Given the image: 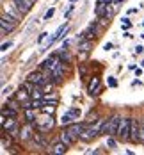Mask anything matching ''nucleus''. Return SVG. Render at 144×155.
Instances as JSON below:
<instances>
[{
    "label": "nucleus",
    "instance_id": "1",
    "mask_svg": "<svg viewBox=\"0 0 144 155\" xmlns=\"http://www.w3.org/2000/svg\"><path fill=\"white\" fill-rule=\"evenodd\" d=\"M105 120H107V118H98V120H94L93 123H87V125H85V130H84V134H82L80 141L89 143V141L96 139L98 136H101V128H103Z\"/></svg>",
    "mask_w": 144,
    "mask_h": 155
},
{
    "label": "nucleus",
    "instance_id": "2",
    "mask_svg": "<svg viewBox=\"0 0 144 155\" xmlns=\"http://www.w3.org/2000/svg\"><path fill=\"white\" fill-rule=\"evenodd\" d=\"M53 114H48V112H41V114H37V118L34 120V127H36V130H39V132H50L52 128H53Z\"/></svg>",
    "mask_w": 144,
    "mask_h": 155
},
{
    "label": "nucleus",
    "instance_id": "3",
    "mask_svg": "<svg viewBox=\"0 0 144 155\" xmlns=\"http://www.w3.org/2000/svg\"><path fill=\"white\" fill-rule=\"evenodd\" d=\"M121 114H112L110 118L105 120L103 128H101V136H116L117 134V127L121 123Z\"/></svg>",
    "mask_w": 144,
    "mask_h": 155
},
{
    "label": "nucleus",
    "instance_id": "4",
    "mask_svg": "<svg viewBox=\"0 0 144 155\" xmlns=\"http://www.w3.org/2000/svg\"><path fill=\"white\" fill-rule=\"evenodd\" d=\"M18 20H16L14 16L7 15L5 11H2V18H0V25H2V36H7L9 32H13L18 27Z\"/></svg>",
    "mask_w": 144,
    "mask_h": 155
},
{
    "label": "nucleus",
    "instance_id": "5",
    "mask_svg": "<svg viewBox=\"0 0 144 155\" xmlns=\"http://www.w3.org/2000/svg\"><path fill=\"white\" fill-rule=\"evenodd\" d=\"M130 125H132V118H121V123L117 127V134H116V137L121 143L130 141Z\"/></svg>",
    "mask_w": 144,
    "mask_h": 155
},
{
    "label": "nucleus",
    "instance_id": "6",
    "mask_svg": "<svg viewBox=\"0 0 144 155\" xmlns=\"http://www.w3.org/2000/svg\"><path fill=\"white\" fill-rule=\"evenodd\" d=\"M27 80H30L32 84H36V86H41V87H45L48 82H50V78L45 75V73H41L39 70H36V71H32L27 75Z\"/></svg>",
    "mask_w": 144,
    "mask_h": 155
},
{
    "label": "nucleus",
    "instance_id": "7",
    "mask_svg": "<svg viewBox=\"0 0 144 155\" xmlns=\"http://www.w3.org/2000/svg\"><path fill=\"white\" fill-rule=\"evenodd\" d=\"M64 77H66V61H62L53 71H52V82H53L55 86H59V84L64 82Z\"/></svg>",
    "mask_w": 144,
    "mask_h": 155
},
{
    "label": "nucleus",
    "instance_id": "8",
    "mask_svg": "<svg viewBox=\"0 0 144 155\" xmlns=\"http://www.w3.org/2000/svg\"><path fill=\"white\" fill-rule=\"evenodd\" d=\"M34 132H36V127H34V123L25 121V123L21 125V130H20V141H23V143L30 141L32 136H34Z\"/></svg>",
    "mask_w": 144,
    "mask_h": 155
},
{
    "label": "nucleus",
    "instance_id": "9",
    "mask_svg": "<svg viewBox=\"0 0 144 155\" xmlns=\"http://www.w3.org/2000/svg\"><path fill=\"white\" fill-rule=\"evenodd\" d=\"M87 93H89V96H98V94L101 93V80H100L98 75H94V77L89 80V84H87Z\"/></svg>",
    "mask_w": 144,
    "mask_h": 155
},
{
    "label": "nucleus",
    "instance_id": "10",
    "mask_svg": "<svg viewBox=\"0 0 144 155\" xmlns=\"http://www.w3.org/2000/svg\"><path fill=\"white\" fill-rule=\"evenodd\" d=\"M139 132H141V121L137 118H132V125H130V143L137 144L139 141Z\"/></svg>",
    "mask_w": 144,
    "mask_h": 155
},
{
    "label": "nucleus",
    "instance_id": "11",
    "mask_svg": "<svg viewBox=\"0 0 144 155\" xmlns=\"http://www.w3.org/2000/svg\"><path fill=\"white\" fill-rule=\"evenodd\" d=\"M85 125H87V123H75V121H73L71 125H68V127H66V130H68V132H69V134H71L77 141H78L80 137H82V134H84V130H85Z\"/></svg>",
    "mask_w": 144,
    "mask_h": 155
},
{
    "label": "nucleus",
    "instance_id": "12",
    "mask_svg": "<svg viewBox=\"0 0 144 155\" xmlns=\"http://www.w3.org/2000/svg\"><path fill=\"white\" fill-rule=\"evenodd\" d=\"M61 62H62V59H61L59 52H53V54H50V55H48L46 59L43 61V64L46 66L48 70H52V71H53V70H55V68H57V66H59Z\"/></svg>",
    "mask_w": 144,
    "mask_h": 155
},
{
    "label": "nucleus",
    "instance_id": "13",
    "mask_svg": "<svg viewBox=\"0 0 144 155\" xmlns=\"http://www.w3.org/2000/svg\"><path fill=\"white\" fill-rule=\"evenodd\" d=\"M2 11H5L7 15L14 16V18L18 20V21H21V18L25 16V15H23V13H21V11H20V9H18V7L14 5V2H13V0H11V4H4V7H2Z\"/></svg>",
    "mask_w": 144,
    "mask_h": 155
},
{
    "label": "nucleus",
    "instance_id": "14",
    "mask_svg": "<svg viewBox=\"0 0 144 155\" xmlns=\"http://www.w3.org/2000/svg\"><path fill=\"white\" fill-rule=\"evenodd\" d=\"M30 143H34L37 148H48V139L45 137V132H39V130H36L34 132V136H32V139H30Z\"/></svg>",
    "mask_w": 144,
    "mask_h": 155
},
{
    "label": "nucleus",
    "instance_id": "15",
    "mask_svg": "<svg viewBox=\"0 0 144 155\" xmlns=\"http://www.w3.org/2000/svg\"><path fill=\"white\" fill-rule=\"evenodd\" d=\"M68 21L66 23H62L57 31H55V34H53V38H50V41H48V45H46V48H52V45H55L59 39H62V36H64V32H68Z\"/></svg>",
    "mask_w": 144,
    "mask_h": 155
},
{
    "label": "nucleus",
    "instance_id": "16",
    "mask_svg": "<svg viewBox=\"0 0 144 155\" xmlns=\"http://www.w3.org/2000/svg\"><path fill=\"white\" fill-rule=\"evenodd\" d=\"M14 2V5L23 13V15H27L29 11L32 9V4H34V0H13Z\"/></svg>",
    "mask_w": 144,
    "mask_h": 155
},
{
    "label": "nucleus",
    "instance_id": "17",
    "mask_svg": "<svg viewBox=\"0 0 144 155\" xmlns=\"http://www.w3.org/2000/svg\"><path fill=\"white\" fill-rule=\"evenodd\" d=\"M98 25H100V18H98V20H93V21L89 23V27L84 31L87 39H93V38L96 36V32H98Z\"/></svg>",
    "mask_w": 144,
    "mask_h": 155
},
{
    "label": "nucleus",
    "instance_id": "18",
    "mask_svg": "<svg viewBox=\"0 0 144 155\" xmlns=\"http://www.w3.org/2000/svg\"><path fill=\"white\" fill-rule=\"evenodd\" d=\"M68 144H64L62 141H59V143H55V144H52V148L48 150L50 153H53V155H62V153H66L68 152Z\"/></svg>",
    "mask_w": 144,
    "mask_h": 155
},
{
    "label": "nucleus",
    "instance_id": "19",
    "mask_svg": "<svg viewBox=\"0 0 144 155\" xmlns=\"http://www.w3.org/2000/svg\"><path fill=\"white\" fill-rule=\"evenodd\" d=\"M14 96L18 98V100H20V102H21V104H23V102L30 100V91H29V89H27V87H25V86L21 84V86H20V89L16 91V94H14Z\"/></svg>",
    "mask_w": 144,
    "mask_h": 155
},
{
    "label": "nucleus",
    "instance_id": "20",
    "mask_svg": "<svg viewBox=\"0 0 144 155\" xmlns=\"http://www.w3.org/2000/svg\"><path fill=\"white\" fill-rule=\"evenodd\" d=\"M59 141H62L64 144H68V146H73V144L77 143V139H75V137H73V136L66 130V128H64L62 132L59 134Z\"/></svg>",
    "mask_w": 144,
    "mask_h": 155
},
{
    "label": "nucleus",
    "instance_id": "21",
    "mask_svg": "<svg viewBox=\"0 0 144 155\" xmlns=\"http://www.w3.org/2000/svg\"><path fill=\"white\" fill-rule=\"evenodd\" d=\"M36 110H37V109H34V107L23 109V120L29 121V123H34V120L37 118V112H36Z\"/></svg>",
    "mask_w": 144,
    "mask_h": 155
},
{
    "label": "nucleus",
    "instance_id": "22",
    "mask_svg": "<svg viewBox=\"0 0 144 155\" xmlns=\"http://www.w3.org/2000/svg\"><path fill=\"white\" fill-rule=\"evenodd\" d=\"M2 116H5V118H18L20 110H16L13 107H7V105H2Z\"/></svg>",
    "mask_w": 144,
    "mask_h": 155
},
{
    "label": "nucleus",
    "instance_id": "23",
    "mask_svg": "<svg viewBox=\"0 0 144 155\" xmlns=\"http://www.w3.org/2000/svg\"><path fill=\"white\" fill-rule=\"evenodd\" d=\"M43 100H45V104H59V94L50 91V93H45Z\"/></svg>",
    "mask_w": 144,
    "mask_h": 155
},
{
    "label": "nucleus",
    "instance_id": "24",
    "mask_svg": "<svg viewBox=\"0 0 144 155\" xmlns=\"http://www.w3.org/2000/svg\"><path fill=\"white\" fill-rule=\"evenodd\" d=\"M117 137L116 136H107V141H105V146L109 148V150H114V148H117Z\"/></svg>",
    "mask_w": 144,
    "mask_h": 155
},
{
    "label": "nucleus",
    "instance_id": "25",
    "mask_svg": "<svg viewBox=\"0 0 144 155\" xmlns=\"http://www.w3.org/2000/svg\"><path fill=\"white\" fill-rule=\"evenodd\" d=\"M43 96H45V91H43L41 86H36V87L30 91V98L32 100H36V98H43Z\"/></svg>",
    "mask_w": 144,
    "mask_h": 155
},
{
    "label": "nucleus",
    "instance_id": "26",
    "mask_svg": "<svg viewBox=\"0 0 144 155\" xmlns=\"http://www.w3.org/2000/svg\"><path fill=\"white\" fill-rule=\"evenodd\" d=\"M73 120H75V118H73L69 112H66V114H62V116H61V125H62V127H68V125L73 123Z\"/></svg>",
    "mask_w": 144,
    "mask_h": 155
},
{
    "label": "nucleus",
    "instance_id": "27",
    "mask_svg": "<svg viewBox=\"0 0 144 155\" xmlns=\"http://www.w3.org/2000/svg\"><path fill=\"white\" fill-rule=\"evenodd\" d=\"M91 43H93V39H84V41H80L78 45H80V50L82 52H87V50H91Z\"/></svg>",
    "mask_w": 144,
    "mask_h": 155
},
{
    "label": "nucleus",
    "instance_id": "28",
    "mask_svg": "<svg viewBox=\"0 0 144 155\" xmlns=\"http://www.w3.org/2000/svg\"><path fill=\"white\" fill-rule=\"evenodd\" d=\"M68 112H69V114H71L73 118H80V114H82V112H80V109H78V107H71V109H69V110H68Z\"/></svg>",
    "mask_w": 144,
    "mask_h": 155
},
{
    "label": "nucleus",
    "instance_id": "29",
    "mask_svg": "<svg viewBox=\"0 0 144 155\" xmlns=\"http://www.w3.org/2000/svg\"><path fill=\"white\" fill-rule=\"evenodd\" d=\"M107 86L109 87H117V80L114 77H107Z\"/></svg>",
    "mask_w": 144,
    "mask_h": 155
},
{
    "label": "nucleus",
    "instance_id": "30",
    "mask_svg": "<svg viewBox=\"0 0 144 155\" xmlns=\"http://www.w3.org/2000/svg\"><path fill=\"white\" fill-rule=\"evenodd\" d=\"M139 141L144 144V118L141 120V132H139Z\"/></svg>",
    "mask_w": 144,
    "mask_h": 155
},
{
    "label": "nucleus",
    "instance_id": "31",
    "mask_svg": "<svg viewBox=\"0 0 144 155\" xmlns=\"http://www.w3.org/2000/svg\"><path fill=\"white\" fill-rule=\"evenodd\" d=\"M53 15H55V7H50L46 11V15H45V18L43 20H50V18H53Z\"/></svg>",
    "mask_w": 144,
    "mask_h": 155
},
{
    "label": "nucleus",
    "instance_id": "32",
    "mask_svg": "<svg viewBox=\"0 0 144 155\" xmlns=\"http://www.w3.org/2000/svg\"><path fill=\"white\" fill-rule=\"evenodd\" d=\"M46 38H48V32H41V34L37 36V43H43Z\"/></svg>",
    "mask_w": 144,
    "mask_h": 155
},
{
    "label": "nucleus",
    "instance_id": "33",
    "mask_svg": "<svg viewBox=\"0 0 144 155\" xmlns=\"http://www.w3.org/2000/svg\"><path fill=\"white\" fill-rule=\"evenodd\" d=\"M11 47H13V41H9V43L5 41V43L2 45V52H7V50H9V48H11Z\"/></svg>",
    "mask_w": 144,
    "mask_h": 155
},
{
    "label": "nucleus",
    "instance_id": "34",
    "mask_svg": "<svg viewBox=\"0 0 144 155\" xmlns=\"http://www.w3.org/2000/svg\"><path fill=\"white\" fill-rule=\"evenodd\" d=\"M78 71H80V78H82V80H85V68L78 64Z\"/></svg>",
    "mask_w": 144,
    "mask_h": 155
},
{
    "label": "nucleus",
    "instance_id": "35",
    "mask_svg": "<svg viewBox=\"0 0 144 155\" xmlns=\"http://www.w3.org/2000/svg\"><path fill=\"white\" fill-rule=\"evenodd\" d=\"M68 47H69V39H64L62 45H61V50H68Z\"/></svg>",
    "mask_w": 144,
    "mask_h": 155
},
{
    "label": "nucleus",
    "instance_id": "36",
    "mask_svg": "<svg viewBox=\"0 0 144 155\" xmlns=\"http://www.w3.org/2000/svg\"><path fill=\"white\" fill-rule=\"evenodd\" d=\"M133 71H135V77H142V75H144V71L141 70V68H135Z\"/></svg>",
    "mask_w": 144,
    "mask_h": 155
},
{
    "label": "nucleus",
    "instance_id": "37",
    "mask_svg": "<svg viewBox=\"0 0 144 155\" xmlns=\"http://www.w3.org/2000/svg\"><path fill=\"white\" fill-rule=\"evenodd\" d=\"M142 52H144L142 45H137V47H135V54H142Z\"/></svg>",
    "mask_w": 144,
    "mask_h": 155
},
{
    "label": "nucleus",
    "instance_id": "38",
    "mask_svg": "<svg viewBox=\"0 0 144 155\" xmlns=\"http://www.w3.org/2000/svg\"><path fill=\"white\" fill-rule=\"evenodd\" d=\"M112 48H114V45H112V43H105L103 50H107V52H109V50H112Z\"/></svg>",
    "mask_w": 144,
    "mask_h": 155
},
{
    "label": "nucleus",
    "instance_id": "39",
    "mask_svg": "<svg viewBox=\"0 0 144 155\" xmlns=\"http://www.w3.org/2000/svg\"><path fill=\"white\" fill-rule=\"evenodd\" d=\"M141 84H142V82H141V80H137V78L132 82V86H133V87H135V86H141Z\"/></svg>",
    "mask_w": 144,
    "mask_h": 155
},
{
    "label": "nucleus",
    "instance_id": "40",
    "mask_svg": "<svg viewBox=\"0 0 144 155\" xmlns=\"http://www.w3.org/2000/svg\"><path fill=\"white\" fill-rule=\"evenodd\" d=\"M121 2H125V0H114V4L117 5V4H121Z\"/></svg>",
    "mask_w": 144,
    "mask_h": 155
},
{
    "label": "nucleus",
    "instance_id": "41",
    "mask_svg": "<svg viewBox=\"0 0 144 155\" xmlns=\"http://www.w3.org/2000/svg\"><path fill=\"white\" fill-rule=\"evenodd\" d=\"M141 66H142V68H144V61H141Z\"/></svg>",
    "mask_w": 144,
    "mask_h": 155
},
{
    "label": "nucleus",
    "instance_id": "42",
    "mask_svg": "<svg viewBox=\"0 0 144 155\" xmlns=\"http://www.w3.org/2000/svg\"><path fill=\"white\" fill-rule=\"evenodd\" d=\"M34 2H36V0H34Z\"/></svg>",
    "mask_w": 144,
    "mask_h": 155
}]
</instances>
